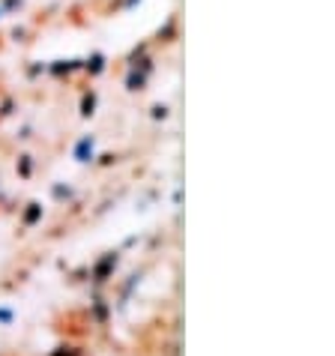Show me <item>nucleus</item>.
Returning <instances> with one entry per match:
<instances>
[{
    "label": "nucleus",
    "mask_w": 335,
    "mask_h": 356,
    "mask_svg": "<svg viewBox=\"0 0 335 356\" xmlns=\"http://www.w3.org/2000/svg\"><path fill=\"white\" fill-rule=\"evenodd\" d=\"M66 350H69V353H63V348H60V353H54V356H78L72 348H66Z\"/></svg>",
    "instance_id": "7ed1b4c3"
},
{
    "label": "nucleus",
    "mask_w": 335,
    "mask_h": 356,
    "mask_svg": "<svg viewBox=\"0 0 335 356\" xmlns=\"http://www.w3.org/2000/svg\"><path fill=\"white\" fill-rule=\"evenodd\" d=\"M39 216H42V207H39V204H31V207H27V213H24V225H36V222H39Z\"/></svg>",
    "instance_id": "f03ea898"
},
{
    "label": "nucleus",
    "mask_w": 335,
    "mask_h": 356,
    "mask_svg": "<svg viewBox=\"0 0 335 356\" xmlns=\"http://www.w3.org/2000/svg\"><path fill=\"white\" fill-rule=\"evenodd\" d=\"M0 321H13V314H9V312H0Z\"/></svg>",
    "instance_id": "20e7f679"
},
{
    "label": "nucleus",
    "mask_w": 335,
    "mask_h": 356,
    "mask_svg": "<svg viewBox=\"0 0 335 356\" xmlns=\"http://www.w3.org/2000/svg\"><path fill=\"white\" fill-rule=\"evenodd\" d=\"M117 266V254H105V258L93 266V282H108V275L114 273Z\"/></svg>",
    "instance_id": "f257e3e1"
}]
</instances>
